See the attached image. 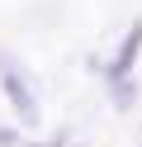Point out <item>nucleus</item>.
<instances>
[{"label": "nucleus", "instance_id": "obj_2", "mask_svg": "<svg viewBox=\"0 0 142 147\" xmlns=\"http://www.w3.org/2000/svg\"><path fill=\"white\" fill-rule=\"evenodd\" d=\"M137 52H142V19L128 29V38L118 43V52H114V62H109V76H128L133 71V62H137Z\"/></svg>", "mask_w": 142, "mask_h": 147}, {"label": "nucleus", "instance_id": "obj_3", "mask_svg": "<svg viewBox=\"0 0 142 147\" xmlns=\"http://www.w3.org/2000/svg\"><path fill=\"white\" fill-rule=\"evenodd\" d=\"M109 95H114L118 109H128V105H133V81H128V76H109Z\"/></svg>", "mask_w": 142, "mask_h": 147}, {"label": "nucleus", "instance_id": "obj_1", "mask_svg": "<svg viewBox=\"0 0 142 147\" xmlns=\"http://www.w3.org/2000/svg\"><path fill=\"white\" fill-rule=\"evenodd\" d=\"M0 86H5L9 105H14V114L24 119V123H38V100H33V90H28L24 67H19L9 52H0Z\"/></svg>", "mask_w": 142, "mask_h": 147}, {"label": "nucleus", "instance_id": "obj_4", "mask_svg": "<svg viewBox=\"0 0 142 147\" xmlns=\"http://www.w3.org/2000/svg\"><path fill=\"white\" fill-rule=\"evenodd\" d=\"M0 147H14V133L9 128H0Z\"/></svg>", "mask_w": 142, "mask_h": 147}]
</instances>
